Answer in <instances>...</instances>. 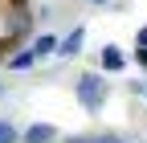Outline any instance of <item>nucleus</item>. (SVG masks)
<instances>
[{
    "label": "nucleus",
    "instance_id": "nucleus-1",
    "mask_svg": "<svg viewBox=\"0 0 147 143\" xmlns=\"http://www.w3.org/2000/svg\"><path fill=\"white\" fill-rule=\"evenodd\" d=\"M74 94H78V102L86 106V111H102V102L110 94V86L102 74H82L78 82H74Z\"/></svg>",
    "mask_w": 147,
    "mask_h": 143
},
{
    "label": "nucleus",
    "instance_id": "nucleus-2",
    "mask_svg": "<svg viewBox=\"0 0 147 143\" xmlns=\"http://www.w3.org/2000/svg\"><path fill=\"white\" fill-rule=\"evenodd\" d=\"M21 143H57V127L53 123H33L21 131Z\"/></svg>",
    "mask_w": 147,
    "mask_h": 143
},
{
    "label": "nucleus",
    "instance_id": "nucleus-3",
    "mask_svg": "<svg viewBox=\"0 0 147 143\" xmlns=\"http://www.w3.org/2000/svg\"><path fill=\"white\" fill-rule=\"evenodd\" d=\"M98 61H102V69H106V74H119V69L127 65V53H123L119 45H102V53H98Z\"/></svg>",
    "mask_w": 147,
    "mask_h": 143
},
{
    "label": "nucleus",
    "instance_id": "nucleus-4",
    "mask_svg": "<svg viewBox=\"0 0 147 143\" xmlns=\"http://www.w3.org/2000/svg\"><path fill=\"white\" fill-rule=\"evenodd\" d=\"M82 41H86V29L78 25V29L69 33V37H61V45H57V57H78V53H82Z\"/></svg>",
    "mask_w": 147,
    "mask_h": 143
},
{
    "label": "nucleus",
    "instance_id": "nucleus-5",
    "mask_svg": "<svg viewBox=\"0 0 147 143\" xmlns=\"http://www.w3.org/2000/svg\"><path fill=\"white\" fill-rule=\"evenodd\" d=\"M57 45H61L57 37H49V33H41V37H37V41H33L29 49L37 53V61H41V57H49V53H57Z\"/></svg>",
    "mask_w": 147,
    "mask_h": 143
},
{
    "label": "nucleus",
    "instance_id": "nucleus-6",
    "mask_svg": "<svg viewBox=\"0 0 147 143\" xmlns=\"http://www.w3.org/2000/svg\"><path fill=\"white\" fill-rule=\"evenodd\" d=\"M65 143H123V135H115V131H102V135H69Z\"/></svg>",
    "mask_w": 147,
    "mask_h": 143
},
{
    "label": "nucleus",
    "instance_id": "nucleus-7",
    "mask_svg": "<svg viewBox=\"0 0 147 143\" xmlns=\"http://www.w3.org/2000/svg\"><path fill=\"white\" fill-rule=\"evenodd\" d=\"M21 33H29V12H25V8H16V12H12V21H8V37H21Z\"/></svg>",
    "mask_w": 147,
    "mask_h": 143
},
{
    "label": "nucleus",
    "instance_id": "nucleus-8",
    "mask_svg": "<svg viewBox=\"0 0 147 143\" xmlns=\"http://www.w3.org/2000/svg\"><path fill=\"white\" fill-rule=\"evenodd\" d=\"M0 143H21V131H16L8 119H0Z\"/></svg>",
    "mask_w": 147,
    "mask_h": 143
},
{
    "label": "nucleus",
    "instance_id": "nucleus-9",
    "mask_svg": "<svg viewBox=\"0 0 147 143\" xmlns=\"http://www.w3.org/2000/svg\"><path fill=\"white\" fill-rule=\"evenodd\" d=\"M33 61H37V53H33V49H25V53H16V57H12L8 65H12V69H29Z\"/></svg>",
    "mask_w": 147,
    "mask_h": 143
},
{
    "label": "nucleus",
    "instance_id": "nucleus-10",
    "mask_svg": "<svg viewBox=\"0 0 147 143\" xmlns=\"http://www.w3.org/2000/svg\"><path fill=\"white\" fill-rule=\"evenodd\" d=\"M135 61H139V65L147 69V45H139V49H135Z\"/></svg>",
    "mask_w": 147,
    "mask_h": 143
},
{
    "label": "nucleus",
    "instance_id": "nucleus-11",
    "mask_svg": "<svg viewBox=\"0 0 147 143\" xmlns=\"http://www.w3.org/2000/svg\"><path fill=\"white\" fill-rule=\"evenodd\" d=\"M135 45H147V25H143V29L135 33Z\"/></svg>",
    "mask_w": 147,
    "mask_h": 143
},
{
    "label": "nucleus",
    "instance_id": "nucleus-12",
    "mask_svg": "<svg viewBox=\"0 0 147 143\" xmlns=\"http://www.w3.org/2000/svg\"><path fill=\"white\" fill-rule=\"evenodd\" d=\"M86 4H94V8H106V4H110V0H86Z\"/></svg>",
    "mask_w": 147,
    "mask_h": 143
},
{
    "label": "nucleus",
    "instance_id": "nucleus-13",
    "mask_svg": "<svg viewBox=\"0 0 147 143\" xmlns=\"http://www.w3.org/2000/svg\"><path fill=\"white\" fill-rule=\"evenodd\" d=\"M123 143H139V139H123Z\"/></svg>",
    "mask_w": 147,
    "mask_h": 143
}]
</instances>
